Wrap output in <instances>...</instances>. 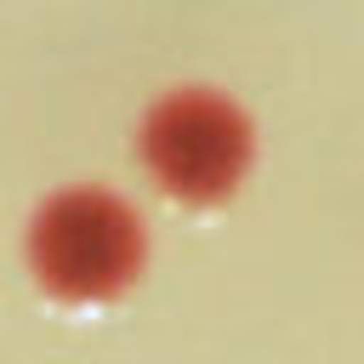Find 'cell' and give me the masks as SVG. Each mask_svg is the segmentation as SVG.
I'll use <instances>...</instances> for the list:
<instances>
[{"instance_id":"2","label":"cell","mask_w":364,"mask_h":364,"mask_svg":"<svg viewBox=\"0 0 364 364\" xmlns=\"http://www.w3.org/2000/svg\"><path fill=\"white\" fill-rule=\"evenodd\" d=\"M142 165L171 199L210 205L239 188L250 165V131L222 97L176 91L142 119Z\"/></svg>"},{"instance_id":"1","label":"cell","mask_w":364,"mask_h":364,"mask_svg":"<svg viewBox=\"0 0 364 364\" xmlns=\"http://www.w3.org/2000/svg\"><path fill=\"white\" fill-rule=\"evenodd\" d=\"M28 267L57 301H108L142 267V228L114 193L68 188L34 216Z\"/></svg>"}]
</instances>
